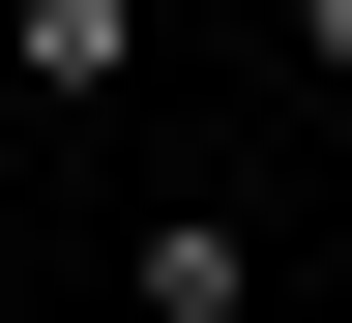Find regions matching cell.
<instances>
[{
    "label": "cell",
    "instance_id": "1",
    "mask_svg": "<svg viewBox=\"0 0 352 323\" xmlns=\"http://www.w3.org/2000/svg\"><path fill=\"white\" fill-rule=\"evenodd\" d=\"M147 88V0H0V118H118Z\"/></svg>",
    "mask_w": 352,
    "mask_h": 323
},
{
    "label": "cell",
    "instance_id": "2",
    "mask_svg": "<svg viewBox=\"0 0 352 323\" xmlns=\"http://www.w3.org/2000/svg\"><path fill=\"white\" fill-rule=\"evenodd\" d=\"M235 294H264L235 206H147V236H118V323H235Z\"/></svg>",
    "mask_w": 352,
    "mask_h": 323
},
{
    "label": "cell",
    "instance_id": "3",
    "mask_svg": "<svg viewBox=\"0 0 352 323\" xmlns=\"http://www.w3.org/2000/svg\"><path fill=\"white\" fill-rule=\"evenodd\" d=\"M294 59H323V88H352V0H294Z\"/></svg>",
    "mask_w": 352,
    "mask_h": 323
}]
</instances>
